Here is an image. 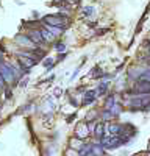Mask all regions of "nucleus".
Wrapping results in <instances>:
<instances>
[{"label": "nucleus", "instance_id": "nucleus-15", "mask_svg": "<svg viewBox=\"0 0 150 156\" xmlns=\"http://www.w3.org/2000/svg\"><path fill=\"white\" fill-rule=\"evenodd\" d=\"M3 86H5V80H3V76L0 75V89H2Z\"/></svg>", "mask_w": 150, "mask_h": 156}, {"label": "nucleus", "instance_id": "nucleus-18", "mask_svg": "<svg viewBox=\"0 0 150 156\" xmlns=\"http://www.w3.org/2000/svg\"><path fill=\"white\" fill-rule=\"evenodd\" d=\"M103 156H108V154H103Z\"/></svg>", "mask_w": 150, "mask_h": 156}, {"label": "nucleus", "instance_id": "nucleus-1", "mask_svg": "<svg viewBox=\"0 0 150 156\" xmlns=\"http://www.w3.org/2000/svg\"><path fill=\"white\" fill-rule=\"evenodd\" d=\"M0 75L3 76L5 83H12L16 80V72L12 70L11 66H8L5 62H0Z\"/></svg>", "mask_w": 150, "mask_h": 156}, {"label": "nucleus", "instance_id": "nucleus-8", "mask_svg": "<svg viewBox=\"0 0 150 156\" xmlns=\"http://www.w3.org/2000/svg\"><path fill=\"white\" fill-rule=\"evenodd\" d=\"M94 134H95V137H98V139H103V137H105V125H103V123H98V125L95 126Z\"/></svg>", "mask_w": 150, "mask_h": 156}, {"label": "nucleus", "instance_id": "nucleus-7", "mask_svg": "<svg viewBox=\"0 0 150 156\" xmlns=\"http://www.w3.org/2000/svg\"><path fill=\"white\" fill-rule=\"evenodd\" d=\"M95 95H97V90H89V92H86L83 103H84V105H89V103H92V101L95 100Z\"/></svg>", "mask_w": 150, "mask_h": 156}, {"label": "nucleus", "instance_id": "nucleus-9", "mask_svg": "<svg viewBox=\"0 0 150 156\" xmlns=\"http://www.w3.org/2000/svg\"><path fill=\"white\" fill-rule=\"evenodd\" d=\"M28 37L31 39V41H33L34 44H36V42H42V41H44V37H42V33H41V31H31Z\"/></svg>", "mask_w": 150, "mask_h": 156}, {"label": "nucleus", "instance_id": "nucleus-11", "mask_svg": "<svg viewBox=\"0 0 150 156\" xmlns=\"http://www.w3.org/2000/svg\"><path fill=\"white\" fill-rule=\"evenodd\" d=\"M91 151H92L95 156H103V154H105L103 145H92V147H91Z\"/></svg>", "mask_w": 150, "mask_h": 156}, {"label": "nucleus", "instance_id": "nucleus-4", "mask_svg": "<svg viewBox=\"0 0 150 156\" xmlns=\"http://www.w3.org/2000/svg\"><path fill=\"white\" fill-rule=\"evenodd\" d=\"M88 134H89V128H88V123H81V125H78L77 131H75V137H78V139L83 140Z\"/></svg>", "mask_w": 150, "mask_h": 156}, {"label": "nucleus", "instance_id": "nucleus-3", "mask_svg": "<svg viewBox=\"0 0 150 156\" xmlns=\"http://www.w3.org/2000/svg\"><path fill=\"white\" fill-rule=\"evenodd\" d=\"M19 62H20V66L22 69H30L33 64L36 62V58H31L28 53H25V55H19Z\"/></svg>", "mask_w": 150, "mask_h": 156}, {"label": "nucleus", "instance_id": "nucleus-5", "mask_svg": "<svg viewBox=\"0 0 150 156\" xmlns=\"http://www.w3.org/2000/svg\"><path fill=\"white\" fill-rule=\"evenodd\" d=\"M136 90L141 94H150V81H139L136 84Z\"/></svg>", "mask_w": 150, "mask_h": 156}, {"label": "nucleus", "instance_id": "nucleus-16", "mask_svg": "<svg viewBox=\"0 0 150 156\" xmlns=\"http://www.w3.org/2000/svg\"><path fill=\"white\" fill-rule=\"evenodd\" d=\"M84 156H95V154H94V153H92V151H89V153H86V154H84Z\"/></svg>", "mask_w": 150, "mask_h": 156}, {"label": "nucleus", "instance_id": "nucleus-10", "mask_svg": "<svg viewBox=\"0 0 150 156\" xmlns=\"http://www.w3.org/2000/svg\"><path fill=\"white\" fill-rule=\"evenodd\" d=\"M84 144H83V140L81 139H72L70 140V148H73V150H81V147H83Z\"/></svg>", "mask_w": 150, "mask_h": 156}, {"label": "nucleus", "instance_id": "nucleus-14", "mask_svg": "<svg viewBox=\"0 0 150 156\" xmlns=\"http://www.w3.org/2000/svg\"><path fill=\"white\" fill-rule=\"evenodd\" d=\"M66 156H78V153H77V150H73V148H69V150L66 151Z\"/></svg>", "mask_w": 150, "mask_h": 156}, {"label": "nucleus", "instance_id": "nucleus-17", "mask_svg": "<svg viewBox=\"0 0 150 156\" xmlns=\"http://www.w3.org/2000/svg\"><path fill=\"white\" fill-rule=\"evenodd\" d=\"M148 150H150V144H148Z\"/></svg>", "mask_w": 150, "mask_h": 156}, {"label": "nucleus", "instance_id": "nucleus-2", "mask_svg": "<svg viewBox=\"0 0 150 156\" xmlns=\"http://www.w3.org/2000/svg\"><path fill=\"white\" fill-rule=\"evenodd\" d=\"M44 23L50 25V27H61V25L66 23V19L61 16H47L44 17Z\"/></svg>", "mask_w": 150, "mask_h": 156}, {"label": "nucleus", "instance_id": "nucleus-13", "mask_svg": "<svg viewBox=\"0 0 150 156\" xmlns=\"http://www.w3.org/2000/svg\"><path fill=\"white\" fill-rule=\"evenodd\" d=\"M55 50H56V51H66V45L61 44V42H58V44L55 45Z\"/></svg>", "mask_w": 150, "mask_h": 156}, {"label": "nucleus", "instance_id": "nucleus-12", "mask_svg": "<svg viewBox=\"0 0 150 156\" xmlns=\"http://www.w3.org/2000/svg\"><path fill=\"white\" fill-rule=\"evenodd\" d=\"M139 80H142V81H150V70L141 73V75H139Z\"/></svg>", "mask_w": 150, "mask_h": 156}, {"label": "nucleus", "instance_id": "nucleus-6", "mask_svg": "<svg viewBox=\"0 0 150 156\" xmlns=\"http://www.w3.org/2000/svg\"><path fill=\"white\" fill-rule=\"evenodd\" d=\"M16 42H19V44H22V45H30V48H33V45H34V42L31 41L28 36H25V34L16 36Z\"/></svg>", "mask_w": 150, "mask_h": 156}]
</instances>
